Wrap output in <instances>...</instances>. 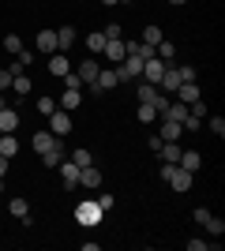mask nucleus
<instances>
[{
	"mask_svg": "<svg viewBox=\"0 0 225 251\" xmlns=\"http://www.w3.org/2000/svg\"><path fill=\"white\" fill-rule=\"evenodd\" d=\"M0 154L15 157V154H19V139H15V135H0Z\"/></svg>",
	"mask_w": 225,
	"mask_h": 251,
	"instance_id": "nucleus-24",
	"label": "nucleus"
},
{
	"mask_svg": "<svg viewBox=\"0 0 225 251\" xmlns=\"http://www.w3.org/2000/svg\"><path fill=\"white\" fill-rule=\"evenodd\" d=\"M176 75H180V83H195V68H192V64H180Z\"/></svg>",
	"mask_w": 225,
	"mask_h": 251,
	"instance_id": "nucleus-35",
	"label": "nucleus"
},
{
	"mask_svg": "<svg viewBox=\"0 0 225 251\" xmlns=\"http://www.w3.org/2000/svg\"><path fill=\"white\" fill-rule=\"evenodd\" d=\"M135 94H139V105H154L161 90H158L154 83H139V86H135Z\"/></svg>",
	"mask_w": 225,
	"mask_h": 251,
	"instance_id": "nucleus-18",
	"label": "nucleus"
},
{
	"mask_svg": "<svg viewBox=\"0 0 225 251\" xmlns=\"http://www.w3.org/2000/svg\"><path fill=\"white\" fill-rule=\"evenodd\" d=\"M72 45H75V30H72V26H60V30H56V49H72Z\"/></svg>",
	"mask_w": 225,
	"mask_h": 251,
	"instance_id": "nucleus-23",
	"label": "nucleus"
},
{
	"mask_svg": "<svg viewBox=\"0 0 225 251\" xmlns=\"http://www.w3.org/2000/svg\"><path fill=\"white\" fill-rule=\"evenodd\" d=\"M139 75H143V60H139V56H124V60H120V68H117L120 83H135Z\"/></svg>",
	"mask_w": 225,
	"mask_h": 251,
	"instance_id": "nucleus-3",
	"label": "nucleus"
},
{
	"mask_svg": "<svg viewBox=\"0 0 225 251\" xmlns=\"http://www.w3.org/2000/svg\"><path fill=\"white\" fill-rule=\"evenodd\" d=\"M143 42H147V45H158L161 42V30H158V26H147V30H143Z\"/></svg>",
	"mask_w": 225,
	"mask_h": 251,
	"instance_id": "nucleus-37",
	"label": "nucleus"
},
{
	"mask_svg": "<svg viewBox=\"0 0 225 251\" xmlns=\"http://www.w3.org/2000/svg\"><path fill=\"white\" fill-rule=\"evenodd\" d=\"M8 72H11V75H23V72H26V64H23V60H19V56H15V60H11V64H8Z\"/></svg>",
	"mask_w": 225,
	"mask_h": 251,
	"instance_id": "nucleus-42",
	"label": "nucleus"
},
{
	"mask_svg": "<svg viewBox=\"0 0 225 251\" xmlns=\"http://www.w3.org/2000/svg\"><path fill=\"white\" fill-rule=\"evenodd\" d=\"M49 131H53L56 139H64L68 131H72V116H68V109H53V113H49Z\"/></svg>",
	"mask_w": 225,
	"mask_h": 251,
	"instance_id": "nucleus-4",
	"label": "nucleus"
},
{
	"mask_svg": "<svg viewBox=\"0 0 225 251\" xmlns=\"http://www.w3.org/2000/svg\"><path fill=\"white\" fill-rule=\"evenodd\" d=\"M117 86H120L117 72H109V68H101V72H98V79L90 83V90H117Z\"/></svg>",
	"mask_w": 225,
	"mask_h": 251,
	"instance_id": "nucleus-6",
	"label": "nucleus"
},
{
	"mask_svg": "<svg viewBox=\"0 0 225 251\" xmlns=\"http://www.w3.org/2000/svg\"><path fill=\"white\" fill-rule=\"evenodd\" d=\"M79 101H83V90H64V94H60V109H68V113L79 109Z\"/></svg>",
	"mask_w": 225,
	"mask_h": 251,
	"instance_id": "nucleus-22",
	"label": "nucleus"
},
{
	"mask_svg": "<svg viewBox=\"0 0 225 251\" xmlns=\"http://www.w3.org/2000/svg\"><path fill=\"white\" fill-rule=\"evenodd\" d=\"M101 56H105V60H124V56H128V49H124V38H117V42H105V49H101Z\"/></svg>",
	"mask_w": 225,
	"mask_h": 251,
	"instance_id": "nucleus-12",
	"label": "nucleus"
},
{
	"mask_svg": "<svg viewBox=\"0 0 225 251\" xmlns=\"http://www.w3.org/2000/svg\"><path fill=\"white\" fill-rule=\"evenodd\" d=\"M101 214H105V210L98 206V202H79V206H75V221H79V225H86V229H90V225H98V221H101Z\"/></svg>",
	"mask_w": 225,
	"mask_h": 251,
	"instance_id": "nucleus-2",
	"label": "nucleus"
},
{
	"mask_svg": "<svg viewBox=\"0 0 225 251\" xmlns=\"http://www.w3.org/2000/svg\"><path fill=\"white\" fill-rule=\"evenodd\" d=\"M101 4H109V8H113V4H124V0H101Z\"/></svg>",
	"mask_w": 225,
	"mask_h": 251,
	"instance_id": "nucleus-45",
	"label": "nucleus"
},
{
	"mask_svg": "<svg viewBox=\"0 0 225 251\" xmlns=\"http://www.w3.org/2000/svg\"><path fill=\"white\" fill-rule=\"evenodd\" d=\"M169 4H188V0H169Z\"/></svg>",
	"mask_w": 225,
	"mask_h": 251,
	"instance_id": "nucleus-46",
	"label": "nucleus"
},
{
	"mask_svg": "<svg viewBox=\"0 0 225 251\" xmlns=\"http://www.w3.org/2000/svg\"><path fill=\"white\" fill-rule=\"evenodd\" d=\"M161 180H169L173 191H188L192 188V173L180 169V165H165V161H161Z\"/></svg>",
	"mask_w": 225,
	"mask_h": 251,
	"instance_id": "nucleus-1",
	"label": "nucleus"
},
{
	"mask_svg": "<svg viewBox=\"0 0 225 251\" xmlns=\"http://www.w3.org/2000/svg\"><path fill=\"white\" fill-rule=\"evenodd\" d=\"M203 120H206V124H210V131H214V135H218V139H222V135H225V120H222V116H214V113H206V116H203Z\"/></svg>",
	"mask_w": 225,
	"mask_h": 251,
	"instance_id": "nucleus-30",
	"label": "nucleus"
},
{
	"mask_svg": "<svg viewBox=\"0 0 225 251\" xmlns=\"http://www.w3.org/2000/svg\"><path fill=\"white\" fill-rule=\"evenodd\" d=\"M218 244H210V240H199V236H192L188 240V251H214Z\"/></svg>",
	"mask_w": 225,
	"mask_h": 251,
	"instance_id": "nucleus-31",
	"label": "nucleus"
},
{
	"mask_svg": "<svg viewBox=\"0 0 225 251\" xmlns=\"http://www.w3.org/2000/svg\"><path fill=\"white\" fill-rule=\"evenodd\" d=\"M0 191H4V176H0Z\"/></svg>",
	"mask_w": 225,
	"mask_h": 251,
	"instance_id": "nucleus-48",
	"label": "nucleus"
},
{
	"mask_svg": "<svg viewBox=\"0 0 225 251\" xmlns=\"http://www.w3.org/2000/svg\"><path fill=\"white\" fill-rule=\"evenodd\" d=\"M101 34H105L109 42H117V38H124V26H120V23H109V26H105Z\"/></svg>",
	"mask_w": 225,
	"mask_h": 251,
	"instance_id": "nucleus-34",
	"label": "nucleus"
},
{
	"mask_svg": "<svg viewBox=\"0 0 225 251\" xmlns=\"http://www.w3.org/2000/svg\"><path fill=\"white\" fill-rule=\"evenodd\" d=\"M79 184H83V188H101V173H98V165H94V161L79 169Z\"/></svg>",
	"mask_w": 225,
	"mask_h": 251,
	"instance_id": "nucleus-9",
	"label": "nucleus"
},
{
	"mask_svg": "<svg viewBox=\"0 0 225 251\" xmlns=\"http://www.w3.org/2000/svg\"><path fill=\"white\" fill-rule=\"evenodd\" d=\"M203 229L210 232V236H222V232H225V221H222V218H214V214H210V218L203 221Z\"/></svg>",
	"mask_w": 225,
	"mask_h": 251,
	"instance_id": "nucleus-29",
	"label": "nucleus"
},
{
	"mask_svg": "<svg viewBox=\"0 0 225 251\" xmlns=\"http://www.w3.org/2000/svg\"><path fill=\"white\" fill-rule=\"evenodd\" d=\"M11 79H15V75H11L8 68H0V90H8V86H11Z\"/></svg>",
	"mask_w": 225,
	"mask_h": 251,
	"instance_id": "nucleus-40",
	"label": "nucleus"
},
{
	"mask_svg": "<svg viewBox=\"0 0 225 251\" xmlns=\"http://www.w3.org/2000/svg\"><path fill=\"white\" fill-rule=\"evenodd\" d=\"M60 161H64V147H60V143H56L53 150H45V154H42V165L45 169H56Z\"/></svg>",
	"mask_w": 225,
	"mask_h": 251,
	"instance_id": "nucleus-20",
	"label": "nucleus"
},
{
	"mask_svg": "<svg viewBox=\"0 0 225 251\" xmlns=\"http://www.w3.org/2000/svg\"><path fill=\"white\" fill-rule=\"evenodd\" d=\"M15 127H19V113L15 109H0V135H15Z\"/></svg>",
	"mask_w": 225,
	"mask_h": 251,
	"instance_id": "nucleus-7",
	"label": "nucleus"
},
{
	"mask_svg": "<svg viewBox=\"0 0 225 251\" xmlns=\"http://www.w3.org/2000/svg\"><path fill=\"white\" fill-rule=\"evenodd\" d=\"M143 120V124H150V120H158V109H154V105H139V113H135Z\"/></svg>",
	"mask_w": 225,
	"mask_h": 251,
	"instance_id": "nucleus-33",
	"label": "nucleus"
},
{
	"mask_svg": "<svg viewBox=\"0 0 225 251\" xmlns=\"http://www.w3.org/2000/svg\"><path fill=\"white\" fill-rule=\"evenodd\" d=\"M64 90H83V79H79L75 72H68L64 75Z\"/></svg>",
	"mask_w": 225,
	"mask_h": 251,
	"instance_id": "nucleus-38",
	"label": "nucleus"
},
{
	"mask_svg": "<svg viewBox=\"0 0 225 251\" xmlns=\"http://www.w3.org/2000/svg\"><path fill=\"white\" fill-rule=\"evenodd\" d=\"M72 161L83 169V165H90V161H94V154H90V150H72Z\"/></svg>",
	"mask_w": 225,
	"mask_h": 251,
	"instance_id": "nucleus-32",
	"label": "nucleus"
},
{
	"mask_svg": "<svg viewBox=\"0 0 225 251\" xmlns=\"http://www.w3.org/2000/svg\"><path fill=\"white\" fill-rule=\"evenodd\" d=\"M161 116H165V120H176V124H184L192 113H188V105H184V101H169V109H165Z\"/></svg>",
	"mask_w": 225,
	"mask_h": 251,
	"instance_id": "nucleus-17",
	"label": "nucleus"
},
{
	"mask_svg": "<svg viewBox=\"0 0 225 251\" xmlns=\"http://www.w3.org/2000/svg\"><path fill=\"white\" fill-rule=\"evenodd\" d=\"M4 49H8L11 56H15V52L23 49V42H19V34H8V38H4Z\"/></svg>",
	"mask_w": 225,
	"mask_h": 251,
	"instance_id": "nucleus-36",
	"label": "nucleus"
},
{
	"mask_svg": "<svg viewBox=\"0 0 225 251\" xmlns=\"http://www.w3.org/2000/svg\"><path fill=\"white\" fill-rule=\"evenodd\" d=\"M180 127H188V131H199V127H203V120H199V116H188Z\"/></svg>",
	"mask_w": 225,
	"mask_h": 251,
	"instance_id": "nucleus-41",
	"label": "nucleus"
},
{
	"mask_svg": "<svg viewBox=\"0 0 225 251\" xmlns=\"http://www.w3.org/2000/svg\"><path fill=\"white\" fill-rule=\"evenodd\" d=\"M105 42H109V38H105V34H101V30H94V34H90V38H86V45H90V52H98V56H101V49H105Z\"/></svg>",
	"mask_w": 225,
	"mask_h": 251,
	"instance_id": "nucleus-28",
	"label": "nucleus"
},
{
	"mask_svg": "<svg viewBox=\"0 0 225 251\" xmlns=\"http://www.w3.org/2000/svg\"><path fill=\"white\" fill-rule=\"evenodd\" d=\"M49 72H53L56 79H64V75H68V56H64V52H53V60H49Z\"/></svg>",
	"mask_w": 225,
	"mask_h": 251,
	"instance_id": "nucleus-21",
	"label": "nucleus"
},
{
	"mask_svg": "<svg viewBox=\"0 0 225 251\" xmlns=\"http://www.w3.org/2000/svg\"><path fill=\"white\" fill-rule=\"evenodd\" d=\"M98 72H101V64H98V60H83V64H79V72H75V75L83 79V86H90V83H94V79H98Z\"/></svg>",
	"mask_w": 225,
	"mask_h": 251,
	"instance_id": "nucleus-11",
	"label": "nucleus"
},
{
	"mask_svg": "<svg viewBox=\"0 0 225 251\" xmlns=\"http://www.w3.org/2000/svg\"><path fill=\"white\" fill-rule=\"evenodd\" d=\"M8 210H11V218H26V214H30V202H26V199H11L8 202Z\"/></svg>",
	"mask_w": 225,
	"mask_h": 251,
	"instance_id": "nucleus-26",
	"label": "nucleus"
},
{
	"mask_svg": "<svg viewBox=\"0 0 225 251\" xmlns=\"http://www.w3.org/2000/svg\"><path fill=\"white\" fill-rule=\"evenodd\" d=\"M176 165L180 169H188V173H199V165H203V154H199V150H180V161H176Z\"/></svg>",
	"mask_w": 225,
	"mask_h": 251,
	"instance_id": "nucleus-10",
	"label": "nucleus"
},
{
	"mask_svg": "<svg viewBox=\"0 0 225 251\" xmlns=\"http://www.w3.org/2000/svg\"><path fill=\"white\" fill-rule=\"evenodd\" d=\"M180 131H184V127L176 124V120H161V131H158V139H161V143H176V139H180Z\"/></svg>",
	"mask_w": 225,
	"mask_h": 251,
	"instance_id": "nucleus-13",
	"label": "nucleus"
},
{
	"mask_svg": "<svg viewBox=\"0 0 225 251\" xmlns=\"http://www.w3.org/2000/svg\"><path fill=\"white\" fill-rule=\"evenodd\" d=\"M60 176H64V188H68V191L79 188V165H75L72 157H68V161H60Z\"/></svg>",
	"mask_w": 225,
	"mask_h": 251,
	"instance_id": "nucleus-8",
	"label": "nucleus"
},
{
	"mask_svg": "<svg viewBox=\"0 0 225 251\" xmlns=\"http://www.w3.org/2000/svg\"><path fill=\"white\" fill-rule=\"evenodd\" d=\"M53 109H56V101H53V98H38V113H42V116H49Z\"/></svg>",
	"mask_w": 225,
	"mask_h": 251,
	"instance_id": "nucleus-39",
	"label": "nucleus"
},
{
	"mask_svg": "<svg viewBox=\"0 0 225 251\" xmlns=\"http://www.w3.org/2000/svg\"><path fill=\"white\" fill-rule=\"evenodd\" d=\"M4 105H8V101H4V94H0V109H4Z\"/></svg>",
	"mask_w": 225,
	"mask_h": 251,
	"instance_id": "nucleus-47",
	"label": "nucleus"
},
{
	"mask_svg": "<svg viewBox=\"0 0 225 251\" xmlns=\"http://www.w3.org/2000/svg\"><path fill=\"white\" fill-rule=\"evenodd\" d=\"M56 143H60V139H56L53 131H34V150H38V154H45V150H53Z\"/></svg>",
	"mask_w": 225,
	"mask_h": 251,
	"instance_id": "nucleus-14",
	"label": "nucleus"
},
{
	"mask_svg": "<svg viewBox=\"0 0 225 251\" xmlns=\"http://www.w3.org/2000/svg\"><path fill=\"white\" fill-rule=\"evenodd\" d=\"M11 90H15V94H19V98H26V94H30V90H34V83H30V79H26V75H15V79H11Z\"/></svg>",
	"mask_w": 225,
	"mask_h": 251,
	"instance_id": "nucleus-25",
	"label": "nucleus"
},
{
	"mask_svg": "<svg viewBox=\"0 0 225 251\" xmlns=\"http://www.w3.org/2000/svg\"><path fill=\"white\" fill-rule=\"evenodd\" d=\"M4 173H8V157L0 154V176H4Z\"/></svg>",
	"mask_w": 225,
	"mask_h": 251,
	"instance_id": "nucleus-44",
	"label": "nucleus"
},
{
	"mask_svg": "<svg viewBox=\"0 0 225 251\" xmlns=\"http://www.w3.org/2000/svg\"><path fill=\"white\" fill-rule=\"evenodd\" d=\"M199 98H203V94H199V86H195V83H180V86H176V101L192 105V101H199Z\"/></svg>",
	"mask_w": 225,
	"mask_h": 251,
	"instance_id": "nucleus-16",
	"label": "nucleus"
},
{
	"mask_svg": "<svg viewBox=\"0 0 225 251\" xmlns=\"http://www.w3.org/2000/svg\"><path fill=\"white\" fill-rule=\"evenodd\" d=\"M161 72H165V60H143V83H154L158 86V79H161Z\"/></svg>",
	"mask_w": 225,
	"mask_h": 251,
	"instance_id": "nucleus-5",
	"label": "nucleus"
},
{
	"mask_svg": "<svg viewBox=\"0 0 225 251\" xmlns=\"http://www.w3.org/2000/svg\"><path fill=\"white\" fill-rule=\"evenodd\" d=\"M180 143H161V150H158V157L161 161H165V165H176V161H180Z\"/></svg>",
	"mask_w": 225,
	"mask_h": 251,
	"instance_id": "nucleus-15",
	"label": "nucleus"
},
{
	"mask_svg": "<svg viewBox=\"0 0 225 251\" xmlns=\"http://www.w3.org/2000/svg\"><path fill=\"white\" fill-rule=\"evenodd\" d=\"M38 52H56V30H38Z\"/></svg>",
	"mask_w": 225,
	"mask_h": 251,
	"instance_id": "nucleus-19",
	"label": "nucleus"
},
{
	"mask_svg": "<svg viewBox=\"0 0 225 251\" xmlns=\"http://www.w3.org/2000/svg\"><path fill=\"white\" fill-rule=\"evenodd\" d=\"M113 202H117V199H113V195H109V191H105V195L98 199V206H101V210H113Z\"/></svg>",
	"mask_w": 225,
	"mask_h": 251,
	"instance_id": "nucleus-43",
	"label": "nucleus"
},
{
	"mask_svg": "<svg viewBox=\"0 0 225 251\" xmlns=\"http://www.w3.org/2000/svg\"><path fill=\"white\" fill-rule=\"evenodd\" d=\"M158 56H161V60H165V64H173V60H176V45L161 38V42H158Z\"/></svg>",
	"mask_w": 225,
	"mask_h": 251,
	"instance_id": "nucleus-27",
	"label": "nucleus"
}]
</instances>
